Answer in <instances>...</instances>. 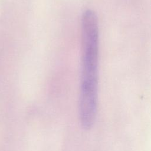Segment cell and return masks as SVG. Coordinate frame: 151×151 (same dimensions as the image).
<instances>
[{"mask_svg": "<svg viewBox=\"0 0 151 151\" xmlns=\"http://www.w3.org/2000/svg\"><path fill=\"white\" fill-rule=\"evenodd\" d=\"M81 71L78 114L84 119L96 117L98 97L99 25L96 14L86 10L81 17Z\"/></svg>", "mask_w": 151, "mask_h": 151, "instance_id": "obj_1", "label": "cell"}]
</instances>
